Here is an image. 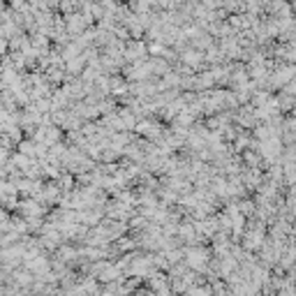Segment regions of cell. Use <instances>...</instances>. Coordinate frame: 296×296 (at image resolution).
I'll list each match as a JSON object with an SVG mask.
<instances>
[{"label": "cell", "mask_w": 296, "mask_h": 296, "mask_svg": "<svg viewBox=\"0 0 296 296\" xmlns=\"http://www.w3.org/2000/svg\"><path fill=\"white\" fill-rule=\"evenodd\" d=\"M35 148H37V146L31 144V141H19V151L26 153V155H33V153H35Z\"/></svg>", "instance_id": "2"}, {"label": "cell", "mask_w": 296, "mask_h": 296, "mask_svg": "<svg viewBox=\"0 0 296 296\" xmlns=\"http://www.w3.org/2000/svg\"><path fill=\"white\" fill-rule=\"evenodd\" d=\"M12 162L17 164L19 169H24V171L31 167V160H28V155H26V153H21V151H19V153H12Z\"/></svg>", "instance_id": "1"}, {"label": "cell", "mask_w": 296, "mask_h": 296, "mask_svg": "<svg viewBox=\"0 0 296 296\" xmlns=\"http://www.w3.org/2000/svg\"><path fill=\"white\" fill-rule=\"evenodd\" d=\"M10 7H12V10H24V0H10Z\"/></svg>", "instance_id": "3"}, {"label": "cell", "mask_w": 296, "mask_h": 296, "mask_svg": "<svg viewBox=\"0 0 296 296\" xmlns=\"http://www.w3.org/2000/svg\"><path fill=\"white\" fill-rule=\"evenodd\" d=\"M5 12V3H3V0H0V14Z\"/></svg>", "instance_id": "4"}]
</instances>
